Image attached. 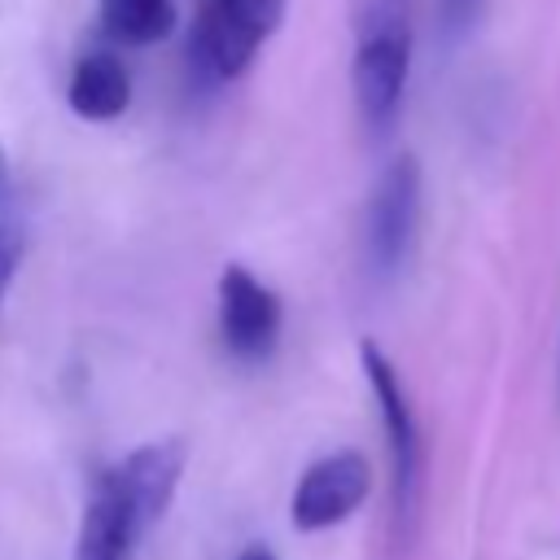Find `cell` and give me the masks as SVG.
Segmentation results:
<instances>
[{"label":"cell","mask_w":560,"mask_h":560,"mask_svg":"<svg viewBox=\"0 0 560 560\" xmlns=\"http://www.w3.org/2000/svg\"><path fill=\"white\" fill-rule=\"evenodd\" d=\"M420 210V166L416 158H394L368 201V258L376 271H394L411 245Z\"/></svg>","instance_id":"4"},{"label":"cell","mask_w":560,"mask_h":560,"mask_svg":"<svg viewBox=\"0 0 560 560\" xmlns=\"http://www.w3.org/2000/svg\"><path fill=\"white\" fill-rule=\"evenodd\" d=\"M372 490V468L359 451H332L324 459H315L289 503V516L298 529H328L337 521H346Z\"/></svg>","instance_id":"3"},{"label":"cell","mask_w":560,"mask_h":560,"mask_svg":"<svg viewBox=\"0 0 560 560\" xmlns=\"http://www.w3.org/2000/svg\"><path fill=\"white\" fill-rule=\"evenodd\" d=\"M219 332L236 359H267L280 337V302L245 267L219 276Z\"/></svg>","instance_id":"5"},{"label":"cell","mask_w":560,"mask_h":560,"mask_svg":"<svg viewBox=\"0 0 560 560\" xmlns=\"http://www.w3.org/2000/svg\"><path fill=\"white\" fill-rule=\"evenodd\" d=\"M136 538H140V529H136V516H131L122 490L114 486L109 472H101L92 494H88V503H83L74 560H127Z\"/></svg>","instance_id":"8"},{"label":"cell","mask_w":560,"mask_h":560,"mask_svg":"<svg viewBox=\"0 0 560 560\" xmlns=\"http://www.w3.org/2000/svg\"><path fill=\"white\" fill-rule=\"evenodd\" d=\"M66 101L79 118H92V122H105V118H118L131 101V79L122 70V61L114 52H88L74 74H70V88H66Z\"/></svg>","instance_id":"9"},{"label":"cell","mask_w":560,"mask_h":560,"mask_svg":"<svg viewBox=\"0 0 560 560\" xmlns=\"http://www.w3.org/2000/svg\"><path fill=\"white\" fill-rule=\"evenodd\" d=\"M363 372H368V385L376 394V407H381V420H385V433H389L385 442H389V459H394V499H398V512H402L411 503L416 472H420L416 420H411V407H407L398 372L389 368V359L372 341H363Z\"/></svg>","instance_id":"6"},{"label":"cell","mask_w":560,"mask_h":560,"mask_svg":"<svg viewBox=\"0 0 560 560\" xmlns=\"http://www.w3.org/2000/svg\"><path fill=\"white\" fill-rule=\"evenodd\" d=\"M411 35L402 18H376L354 48V101L372 131H385L407 88Z\"/></svg>","instance_id":"2"},{"label":"cell","mask_w":560,"mask_h":560,"mask_svg":"<svg viewBox=\"0 0 560 560\" xmlns=\"http://www.w3.org/2000/svg\"><path fill=\"white\" fill-rule=\"evenodd\" d=\"M179 472H184V442H175V438L149 442V446L131 451L118 468H109V477L122 490V499H127L140 534L153 521H162V512L171 508L175 486H179Z\"/></svg>","instance_id":"7"},{"label":"cell","mask_w":560,"mask_h":560,"mask_svg":"<svg viewBox=\"0 0 560 560\" xmlns=\"http://www.w3.org/2000/svg\"><path fill=\"white\" fill-rule=\"evenodd\" d=\"M18 258H22V245H18V236H13L9 228H0V298H4V289H9V276H13Z\"/></svg>","instance_id":"12"},{"label":"cell","mask_w":560,"mask_h":560,"mask_svg":"<svg viewBox=\"0 0 560 560\" xmlns=\"http://www.w3.org/2000/svg\"><path fill=\"white\" fill-rule=\"evenodd\" d=\"M236 560H276V556H271V551H262V547H249V551H241Z\"/></svg>","instance_id":"13"},{"label":"cell","mask_w":560,"mask_h":560,"mask_svg":"<svg viewBox=\"0 0 560 560\" xmlns=\"http://www.w3.org/2000/svg\"><path fill=\"white\" fill-rule=\"evenodd\" d=\"M4 184H9V171H4V158H0V197H4Z\"/></svg>","instance_id":"14"},{"label":"cell","mask_w":560,"mask_h":560,"mask_svg":"<svg viewBox=\"0 0 560 560\" xmlns=\"http://www.w3.org/2000/svg\"><path fill=\"white\" fill-rule=\"evenodd\" d=\"M481 9H486V0H438V26H442V35L446 39L468 35L477 26Z\"/></svg>","instance_id":"11"},{"label":"cell","mask_w":560,"mask_h":560,"mask_svg":"<svg viewBox=\"0 0 560 560\" xmlns=\"http://www.w3.org/2000/svg\"><path fill=\"white\" fill-rule=\"evenodd\" d=\"M280 18L284 0H201L188 57L206 79H232L249 66Z\"/></svg>","instance_id":"1"},{"label":"cell","mask_w":560,"mask_h":560,"mask_svg":"<svg viewBox=\"0 0 560 560\" xmlns=\"http://www.w3.org/2000/svg\"><path fill=\"white\" fill-rule=\"evenodd\" d=\"M175 26V0H101V31L118 44H153Z\"/></svg>","instance_id":"10"}]
</instances>
